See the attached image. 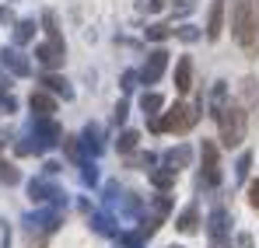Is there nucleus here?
Masks as SVG:
<instances>
[{
    "label": "nucleus",
    "mask_w": 259,
    "mask_h": 248,
    "mask_svg": "<svg viewBox=\"0 0 259 248\" xmlns=\"http://www.w3.org/2000/svg\"><path fill=\"white\" fill-rule=\"evenodd\" d=\"M196 123H200V109L179 102V105H172L165 112V119H154L151 129H158V133H186V129H193Z\"/></svg>",
    "instance_id": "2"
},
{
    "label": "nucleus",
    "mask_w": 259,
    "mask_h": 248,
    "mask_svg": "<svg viewBox=\"0 0 259 248\" xmlns=\"http://www.w3.org/2000/svg\"><path fill=\"white\" fill-rule=\"evenodd\" d=\"M35 60L42 63L46 70L63 67V39H49V42H42V45H35Z\"/></svg>",
    "instance_id": "4"
},
{
    "label": "nucleus",
    "mask_w": 259,
    "mask_h": 248,
    "mask_svg": "<svg viewBox=\"0 0 259 248\" xmlns=\"http://www.w3.org/2000/svg\"><path fill=\"white\" fill-rule=\"evenodd\" d=\"M175 227H179V231H186V234H193V231H196V207H186V210H182V217L175 220Z\"/></svg>",
    "instance_id": "17"
},
{
    "label": "nucleus",
    "mask_w": 259,
    "mask_h": 248,
    "mask_svg": "<svg viewBox=\"0 0 259 248\" xmlns=\"http://www.w3.org/2000/svg\"><path fill=\"white\" fill-rule=\"evenodd\" d=\"M189 158H193V151H189L186 143H182V147H175V151H168V154H165V161H168V168H172V171H182V168L189 165Z\"/></svg>",
    "instance_id": "13"
},
{
    "label": "nucleus",
    "mask_w": 259,
    "mask_h": 248,
    "mask_svg": "<svg viewBox=\"0 0 259 248\" xmlns=\"http://www.w3.org/2000/svg\"><path fill=\"white\" fill-rule=\"evenodd\" d=\"M0 105H4L7 112H14V105H18V102H14V94H7V87H0Z\"/></svg>",
    "instance_id": "30"
},
{
    "label": "nucleus",
    "mask_w": 259,
    "mask_h": 248,
    "mask_svg": "<svg viewBox=\"0 0 259 248\" xmlns=\"http://www.w3.org/2000/svg\"><path fill=\"white\" fill-rule=\"evenodd\" d=\"M193 7H196L193 0H172V11L179 14V18H186V14H193Z\"/></svg>",
    "instance_id": "27"
},
{
    "label": "nucleus",
    "mask_w": 259,
    "mask_h": 248,
    "mask_svg": "<svg viewBox=\"0 0 259 248\" xmlns=\"http://www.w3.org/2000/svg\"><path fill=\"white\" fill-rule=\"evenodd\" d=\"M0 182H7V185H18V182H21V171H18L14 165H4V161H0Z\"/></svg>",
    "instance_id": "23"
},
{
    "label": "nucleus",
    "mask_w": 259,
    "mask_h": 248,
    "mask_svg": "<svg viewBox=\"0 0 259 248\" xmlns=\"http://www.w3.org/2000/svg\"><path fill=\"white\" fill-rule=\"evenodd\" d=\"M224 234H228V213L214 210L210 213V241H224Z\"/></svg>",
    "instance_id": "12"
},
{
    "label": "nucleus",
    "mask_w": 259,
    "mask_h": 248,
    "mask_svg": "<svg viewBox=\"0 0 259 248\" xmlns=\"http://www.w3.org/2000/svg\"><path fill=\"white\" fill-rule=\"evenodd\" d=\"M165 67H168V53H165V49H151V53H147L144 70H140V81H144V84H154L161 74H165Z\"/></svg>",
    "instance_id": "5"
},
{
    "label": "nucleus",
    "mask_w": 259,
    "mask_h": 248,
    "mask_svg": "<svg viewBox=\"0 0 259 248\" xmlns=\"http://www.w3.org/2000/svg\"><path fill=\"white\" fill-rule=\"evenodd\" d=\"M28 196H32L35 203H46V200H60V189H53L49 182H32V185H28Z\"/></svg>",
    "instance_id": "11"
},
{
    "label": "nucleus",
    "mask_w": 259,
    "mask_h": 248,
    "mask_svg": "<svg viewBox=\"0 0 259 248\" xmlns=\"http://www.w3.org/2000/svg\"><path fill=\"white\" fill-rule=\"evenodd\" d=\"M137 140H140V136H137L133 129H126V133H123V136L116 140V147H119L123 154H130V151H137Z\"/></svg>",
    "instance_id": "24"
},
{
    "label": "nucleus",
    "mask_w": 259,
    "mask_h": 248,
    "mask_svg": "<svg viewBox=\"0 0 259 248\" xmlns=\"http://www.w3.org/2000/svg\"><path fill=\"white\" fill-rule=\"evenodd\" d=\"M252 7H256V0H231V32L245 49L259 45V25L252 18Z\"/></svg>",
    "instance_id": "1"
},
{
    "label": "nucleus",
    "mask_w": 259,
    "mask_h": 248,
    "mask_svg": "<svg viewBox=\"0 0 259 248\" xmlns=\"http://www.w3.org/2000/svg\"><path fill=\"white\" fill-rule=\"evenodd\" d=\"M175 39H182V42H196V39H203V32H200L196 25H182V28H175Z\"/></svg>",
    "instance_id": "22"
},
{
    "label": "nucleus",
    "mask_w": 259,
    "mask_h": 248,
    "mask_svg": "<svg viewBox=\"0 0 259 248\" xmlns=\"http://www.w3.org/2000/svg\"><path fill=\"white\" fill-rule=\"evenodd\" d=\"M32 39H35V21H18L14 25V45H25Z\"/></svg>",
    "instance_id": "16"
},
{
    "label": "nucleus",
    "mask_w": 259,
    "mask_h": 248,
    "mask_svg": "<svg viewBox=\"0 0 259 248\" xmlns=\"http://www.w3.org/2000/svg\"><path fill=\"white\" fill-rule=\"evenodd\" d=\"M116 123H126V102L116 105Z\"/></svg>",
    "instance_id": "34"
},
{
    "label": "nucleus",
    "mask_w": 259,
    "mask_h": 248,
    "mask_svg": "<svg viewBox=\"0 0 259 248\" xmlns=\"http://www.w3.org/2000/svg\"><path fill=\"white\" fill-rule=\"evenodd\" d=\"M249 200H252V207L259 210V178L252 182V185H249Z\"/></svg>",
    "instance_id": "33"
},
{
    "label": "nucleus",
    "mask_w": 259,
    "mask_h": 248,
    "mask_svg": "<svg viewBox=\"0 0 259 248\" xmlns=\"http://www.w3.org/2000/svg\"><path fill=\"white\" fill-rule=\"evenodd\" d=\"M42 28H46L49 39H60V28H56V14H53V11H46V14H42Z\"/></svg>",
    "instance_id": "25"
},
{
    "label": "nucleus",
    "mask_w": 259,
    "mask_h": 248,
    "mask_svg": "<svg viewBox=\"0 0 259 248\" xmlns=\"http://www.w3.org/2000/svg\"><path fill=\"white\" fill-rule=\"evenodd\" d=\"M161 105H165V98H161V94H144V98H140V109H144L147 116H154Z\"/></svg>",
    "instance_id": "21"
},
{
    "label": "nucleus",
    "mask_w": 259,
    "mask_h": 248,
    "mask_svg": "<svg viewBox=\"0 0 259 248\" xmlns=\"http://www.w3.org/2000/svg\"><path fill=\"white\" fill-rule=\"evenodd\" d=\"M235 245H238V248H252V234H238Z\"/></svg>",
    "instance_id": "35"
},
{
    "label": "nucleus",
    "mask_w": 259,
    "mask_h": 248,
    "mask_svg": "<svg viewBox=\"0 0 259 248\" xmlns=\"http://www.w3.org/2000/svg\"><path fill=\"white\" fill-rule=\"evenodd\" d=\"M175 87H179L182 94L193 87V60H189V56H182V60L175 63Z\"/></svg>",
    "instance_id": "10"
},
{
    "label": "nucleus",
    "mask_w": 259,
    "mask_h": 248,
    "mask_svg": "<svg viewBox=\"0 0 259 248\" xmlns=\"http://www.w3.org/2000/svg\"><path fill=\"white\" fill-rule=\"evenodd\" d=\"M221 28H224V0H214L207 14V39H221Z\"/></svg>",
    "instance_id": "9"
},
{
    "label": "nucleus",
    "mask_w": 259,
    "mask_h": 248,
    "mask_svg": "<svg viewBox=\"0 0 259 248\" xmlns=\"http://www.w3.org/2000/svg\"><path fill=\"white\" fill-rule=\"evenodd\" d=\"M256 7H259V0H256Z\"/></svg>",
    "instance_id": "38"
},
{
    "label": "nucleus",
    "mask_w": 259,
    "mask_h": 248,
    "mask_svg": "<svg viewBox=\"0 0 259 248\" xmlns=\"http://www.w3.org/2000/svg\"><path fill=\"white\" fill-rule=\"evenodd\" d=\"M42 84L53 91V94H63V102H67V98H74V87L63 81V77H53V74H49V77H42Z\"/></svg>",
    "instance_id": "14"
},
{
    "label": "nucleus",
    "mask_w": 259,
    "mask_h": 248,
    "mask_svg": "<svg viewBox=\"0 0 259 248\" xmlns=\"http://www.w3.org/2000/svg\"><path fill=\"white\" fill-rule=\"evenodd\" d=\"M168 210H172V203H168V196H158V200H154V217H151V220H158V224H161V217H165Z\"/></svg>",
    "instance_id": "26"
},
{
    "label": "nucleus",
    "mask_w": 259,
    "mask_h": 248,
    "mask_svg": "<svg viewBox=\"0 0 259 248\" xmlns=\"http://www.w3.org/2000/svg\"><path fill=\"white\" fill-rule=\"evenodd\" d=\"M217 123H221V140H224V147H238V143H242V136H245V109H242L238 102H228V109L217 116Z\"/></svg>",
    "instance_id": "3"
},
{
    "label": "nucleus",
    "mask_w": 259,
    "mask_h": 248,
    "mask_svg": "<svg viewBox=\"0 0 259 248\" xmlns=\"http://www.w3.org/2000/svg\"><path fill=\"white\" fill-rule=\"evenodd\" d=\"M28 105H32V112H35V119H53V112H56V102L46 94V91H32V98H28Z\"/></svg>",
    "instance_id": "8"
},
{
    "label": "nucleus",
    "mask_w": 259,
    "mask_h": 248,
    "mask_svg": "<svg viewBox=\"0 0 259 248\" xmlns=\"http://www.w3.org/2000/svg\"><path fill=\"white\" fill-rule=\"evenodd\" d=\"M228 109V87L224 84H214V94H210V116H221Z\"/></svg>",
    "instance_id": "15"
},
{
    "label": "nucleus",
    "mask_w": 259,
    "mask_h": 248,
    "mask_svg": "<svg viewBox=\"0 0 259 248\" xmlns=\"http://www.w3.org/2000/svg\"><path fill=\"white\" fill-rule=\"evenodd\" d=\"M0 21H4V25H18V21H14V11H11V7H0Z\"/></svg>",
    "instance_id": "31"
},
{
    "label": "nucleus",
    "mask_w": 259,
    "mask_h": 248,
    "mask_svg": "<svg viewBox=\"0 0 259 248\" xmlns=\"http://www.w3.org/2000/svg\"><path fill=\"white\" fill-rule=\"evenodd\" d=\"M168 248H182V245H168Z\"/></svg>",
    "instance_id": "37"
},
{
    "label": "nucleus",
    "mask_w": 259,
    "mask_h": 248,
    "mask_svg": "<svg viewBox=\"0 0 259 248\" xmlns=\"http://www.w3.org/2000/svg\"><path fill=\"white\" fill-rule=\"evenodd\" d=\"M0 60H4V67H11V74H18V77H28V74H32V67H28V60H25V53H21L18 45L4 49Z\"/></svg>",
    "instance_id": "7"
},
{
    "label": "nucleus",
    "mask_w": 259,
    "mask_h": 248,
    "mask_svg": "<svg viewBox=\"0 0 259 248\" xmlns=\"http://www.w3.org/2000/svg\"><path fill=\"white\" fill-rule=\"evenodd\" d=\"M95 178H98V171H95L91 165H84V182H95Z\"/></svg>",
    "instance_id": "36"
},
{
    "label": "nucleus",
    "mask_w": 259,
    "mask_h": 248,
    "mask_svg": "<svg viewBox=\"0 0 259 248\" xmlns=\"http://www.w3.org/2000/svg\"><path fill=\"white\" fill-rule=\"evenodd\" d=\"M168 35H175L172 25H161V21H158V25H151V28H147V39H151V42H165Z\"/></svg>",
    "instance_id": "20"
},
{
    "label": "nucleus",
    "mask_w": 259,
    "mask_h": 248,
    "mask_svg": "<svg viewBox=\"0 0 259 248\" xmlns=\"http://www.w3.org/2000/svg\"><path fill=\"white\" fill-rule=\"evenodd\" d=\"M161 7H165V0H140V11L144 14H158Z\"/></svg>",
    "instance_id": "28"
},
{
    "label": "nucleus",
    "mask_w": 259,
    "mask_h": 248,
    "mask_svg": "<svg viewBox=\"0 0 259 248\" xmlns=\"http://www.w3.org/2000/svg\"><path fill=\"white\" fill-rule=\"evenodd\" d=\"M203 185H221V165H217V147L203 140Z\"/></svg>",
    "instance_id": "6"
},
{
    "label": "nucleus",
    "mask_w": 259,
    "mask_h": 248,
    "mask_svg": "<svg viewBox=\"0 0 259 248\" xmlns=\"http://www.w3.org/2000/svg\"><path fill=\"white\" fill-rule=\"evenodd\" d=\"M98 136H102V129H98V126H88V129H84V147L91 151V154H98V151H102V140H98Z\"/></svg>",
    "instance_id": "19"
},
{
    "label": "nucleus",
    "mask_w": 259,
    "mask_h": 248,
    "mask_svg": "<svg viewBox=\"0 0 259 248\" xmlns=\"http://www.w3.org/2000/svg\"><path fill=\"white\" fill-rule=\"evenodd\" d=\"M151 182H154L158 189H172V185H175V171H172V168H165V171H151Z\"/></svg>",
    "instance_id": "18"
},
{
    "label": "nucleus",
    "mask_w": 259,
    "mask_h": 248,
    "mask_svg": "<svg viewBox=\"0 0 259 248\" xmlns=\"http://www.w3.org/2000/svg\"><path fill=\"white\" fill-rule=\"evenodd\" d=\"M133 87H137V74H123V91H133Z\"/></svg>",
    "instance_id": "32"
},
{
    "label": "nucleus",
    "mask_w": 259,
    "mask_h": 248,
    "mask_svg": "<svg viewBox=\"0 0 259 248\" xmlns=\"http://www.w3.org/2000/svg\"><path fill=\"white\" fill-rule=\"evenodd\" d=\"M249 165H252V154H242V158H238V168H235V175L245 178V175H249Z\"/></svg>",
    "instance_id": "29"
}]
</instances>
